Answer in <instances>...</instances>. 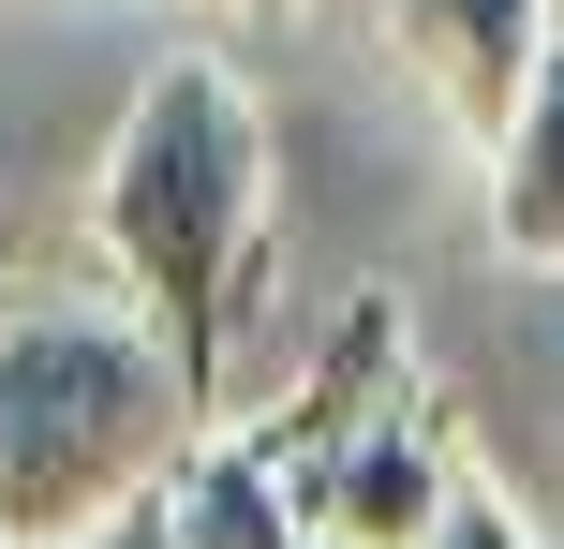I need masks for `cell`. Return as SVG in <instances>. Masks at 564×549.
Returning a JSON list of instances; mask_svg holds the SVG:
<instances>
[{"mask_svg": "<svg viewBox=\"0 0 564 549\" xmlns=\"http://www.w3.org/2000/svg\"><path fill=\"white\" fill-rule=\"evenodd\" d=\"M149 505H164V549H312V505L282 491V461L253 431H194Z\"/></svg>", "mask_w": 564, "mask_h": 549, "instance_id": "7", "label": "cell"}, {"mask_svg": "<svg viewBox=\"0 0 564 549\" xmlns=\"http://www.w3.org/2000/svg\"><path fill=\"white\" fill-rule=\"evenodd\" d=\"M268 208H282L268 105L224 59H149L119 134H105L89 238H105V283L178 342V372H194L208 416H224V356H238V327L268 297Z\"/></svg>", "mask_w": 564, "mask_h": 549, "instance_id": "1", "label": "cell"}, {"mask_svg": "<svg viewBox=\"0 0 564 549\" xmlns=\"http://www.w3.org/2000/svg\"><path fill=\"white\" fill-rule=\"evenodd\" d=\"M387 402H416V312H401V283H357V297H341V327L312 342V372L253 416V446L282 461V491L312 505V491L341 475V446H357Z\"/></svg>", "mask_w": 564, "mask_h": 549, "instance_id": "4", "label": "cell"}, {"mask_svg": "<svg viewBox=\"0 0 564 549\" xmlns=\"http://www.w3.org/2000/svg\"><path fill=\"white\" fill-rule=\"evenodd\" d=\"M0 549H30V535H0Z\"/></svg>", "mask_w": 564, "mask_h": 549, "instance_id": "13", "label": "cell"}, {"mask_svg": "<svg viewBox=\"0 0 564 549\" xmlns=\"http://www.w3.org/2000/svg\"><path fill=\"white\" fill-rule=\"evenodd\" d=\"M208 431L178 342L134 297H30L0 312V535L89 549L178 475V446Z\"/></svg>", "mask_w": 564, "mask_h": 549, "instance_id": "2", "label": "cell"}, {"mask_svg": "<svg viewBox=\"0 0 564 549\" xmlns=\"http://www.w3.org/2000/svg\"><path fill=\"white\" fill-rule=\"evenodd\" d=\"M550 15L564 0H387L401 59L431 75V105H446L476 149L520 119V89H535V59H550Z\"/></svg>", "mask_w": 564, "mask_h": 549, "instance_id": "6", "label": "cell"}, {"mask_svg": "<svg viewBox=\"0 0 564 549\" xmlns=\"http://www.w3.org/2000/svg\"><path fill=\"white\" fill-rule=\"evenodd\" d=\"M431 386H446L476 475L564 549V267L490 253L476 283L431 312Z\"/></svg>", "mask_w": 564, "mask_h": 549, "instance_id": "3", "label": "cell"}, {"mask_svg": "<svg viewBox=\"0 0 564 549\" xmlns=\"http://www.w3.org/2000/svg\"><path fill=\"white\" fill-rule=\"evenodd\" d=\"M312 549H357V535H312Z\"/></svg>", "mask_w": 564, "mask_h": 549, "instance_id": "12", "label": "cell"}, {"mask_svg": "<svg viewBox=\"0 0 564 549\" xmlns=\"http://www.w3.org/2000/svg\"><path fill=\"white\" fill-rule=\"evenodd\" d=\"M89 549H164V505H134V520H105Z\"/></svg>", "mask_w": 564, "mask_h": 549, "instance_id": "10", "label": "cell"}, {"mask_svg": "<svg viewBox=\"0 0 564 549\" xmlns=\"http://www.w3.org/2000/svg\"><path fill=\"white\" fill-rule=\"evenodd\" d=\"M416 549H550V535H535V520H520V505H506V491H490V475H460V505H446V520H431Z\"/></svg>", "mask_w": 564, "mask_h": 549, "instance_id": "9", "label": "cell"}, {"mask_svg": "<svg viewBox=\"0 0 564 549\" xmlns=\"http://www.w3.org/2000/svg\"><path fill=\"white\" fill-rule=\"evenodd\" d=\"M224 15H297V0H224Z\"/></svg>", "mask_w": 564, "mask_h": 549, "instance_id": "11", "label": "cell"}, {"mask_svg": "<svg viewBox=\"0 0 564 549\" xmlns=\"http://www.w3.org/2000/svg\"><path fill=\"white\" fill-rule=\"evenodd\" d=\"M490 253L564 267V15H550V59L520 89V119L490 134Z\"/></svg>", "mask_w": 564, "mask_h": 549, "instance_id": "8", "label": "cell"}, {"mask_svg": "<svg viewBox=\"0 0 564 549\" xmlns=\"http://www.w3.org/2000/svg\"><path fill=\"white\" fill-rule=\"evenodd\" d=\"M460 475H476V446H460L446 386H416V402H387L357 446H341V475L312 491V535H357V549H416L431 520L460 505Z\"/></svg>", "mask_w": 564, "mask_h": 549, "instance_id": "5", "label": "cell"}]
</instances>
